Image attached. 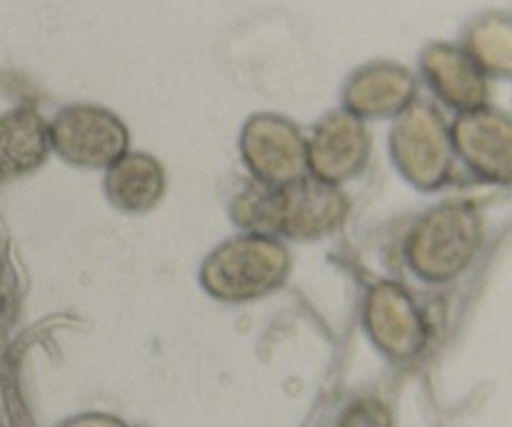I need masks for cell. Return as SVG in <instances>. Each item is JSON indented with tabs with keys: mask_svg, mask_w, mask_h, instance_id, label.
Here are the masks:
<instances>
[{
	"mask_svg": "<svg viewBox=\"0 0 512 427\" xmlns=\"http://www.w3.org/2000/svg\"><path fill=\"white\" fill-rule=\"evenodd\" d=\"M45 148V125L33 110H13L0 118V158H40Z\"/></svg>",
	"mask_w": 512,
	"mask_h": 427,
	"instance_id": "4",
	"label": "cell"
},
{
	"mask_svg": "<svg viewBox=\"0 0 512 427\" xmlns=\"http://www.w3.org/2000/svg\"><path fill=\"white\" fill-rule=\"evenodd\" d=\"M425 73L448 103L475 105L485 98V83L475 65L448 45H435L428 50Z\"/></svg>",
	"mask_w": 512,
	"mask_h": 427,
	"instance_id": "2",
	"label": "cell"
},
{
	"mask_svg": "<svg viewBox=\"0 0 512 427\" xmlns=\"http://www.w3.org/2000/svg\"><path fill=\"white\" fill-rule=\"evenodd\" d=\"M473 43L478 45V55L483 63H488L500 73H512V23L508 20H495L483 23L478 33L473 35Z\"/></svg>",
	"mask_w": 512,
	"mask_h": 427,
	"instance_id": "5",
	"label": "cell"
},
{
	"mask_svg": "<svg viewBox=\"0 0 512 427\" xmlns=\"http://www.w3.org/2000/svg\"><path fill=\"white\" fill-rule=\"evenodd\" d=\"M413 93V80L398 68H370L360 73L348 88L350 105H358L363 113H385L405 103Z\"/></svg>",
	"mask_w": 512,
	"mask_h": 427,
	"instance_id": "3",
	"label": "cell"
},
{
	"mask_svg": "<svg viewBox=\"0 0 512 427\" xmlns=\"http://www.w3.org/2000/svg\"><path fill=\"white\" fill-rule=\"evenodd\" d=\"M55 138L73 155L103 158L123 145L125 130L118 118L105 110L93 108V105H73V108H65L55 120Z\"/></svg>",
	"mask_w": 512,
	"mask_h": 427,
	"instance_id": "1",
	"label": "cell"
}]
</instances>
